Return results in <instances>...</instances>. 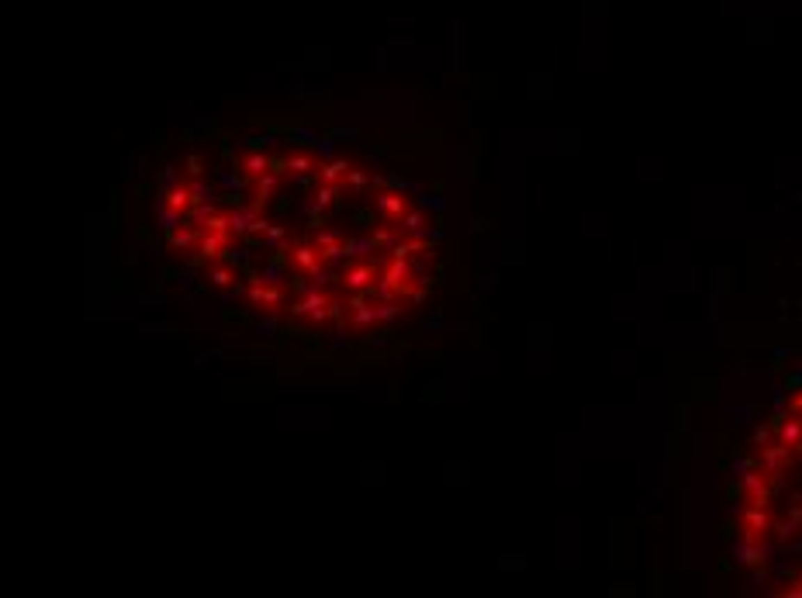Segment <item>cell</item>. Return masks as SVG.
Here are the masks:
<instances>
[{"mask_svg":"<svg viewBox=\"0 0 802 598\" xmlns=\"http://www.w3.org/2000/svg\"><path fill=\"white\" fill-rule=\"evenodd\" d=\"M339 311H343V304L339 301H332L325 291H308L301 301H294L291 304V318H304V322H311V325H322V322H329V318H339Z\"/></svg>","mask_w":802,"mask_h":598,"instance_id":"1","label":"cell"},{"mask_svg":"<svg viewBox=\"0 0 802 598\" xmlns=\"http://www.w3.org/2000/svg\"><path fill=\"white\" fill-rule=\"evenodd\" d=\"M246 301L263 315H281L288 304V294H284V284H267L256 274H249L246 277Z\"/></svg>","mask_w":802,"mask_h":598,"instance_id":"2","label":"cell"},{"mask_svg":"<svg viewBox=\"0 0 802 598\" xmlns=\"http://www.w3.org/2000/svg\"><path fill=\"white\" fill-rule=\"evenodd\" d=\"M377 277H381V267H377V263H370V260H356V263H349V267L339 274V284H343L346 291L360 294V291H374Z\"/></svg>","mask_w":802,"mask_h":598,"instance_id":"3","label":"cell"},{"mask_svg":"<svg viewBox=\"0 0 802 598\" xmlns=\"http://www.w3.org/2000/svg\"><path fill=\"white\" fill-rule=\"evenodd\" d=\"M288 260H291V267L298 270V274H304V277H315L325 263H322V249L315 246V242H298V246H291L288 249Z\"/></svg>","mask_w":802,"mask_h":598,"instance_id":"4","label":"cell"},{"mask_svg":"<svg viewBox=\"0 0 802 598\" xmlns=\"http://www.w3.org/2000/svg\"><path fill=\"white\" fill-rule=\"evenodd\" d=\"M228 242H232V232H207L200 228V242H198V263H218L225 253H228Z\"/></svg>","mask_w":802,"mask_h":598,"instance_id":"5","label":"cell"},{"mask_svg":"<svg viewBox=\"0 0 802 598\" xmlns=\"http://www.w3.org/2000/svg\"><path fill=\"white\" fill-rule=\"evenodd\" d=\"M374 207H377V214H381L384 221L398 225L401 214L408 211V198H401V191H377V194H374Z\"/></svg>","mask_w":802,"mask_h":598,"instance_id":"6","label":"cell"},{"mask_svg":"<svg viewBox=\"0 0 802 598\" xmlns=\"http://www.w3.org/2000/svg\"><path fill=\"white\" fill-rule=\"evenodd\" d=\"M277 187H281V170L274 166L270 173L256 177V187H253V200H249V204H253L256 211H263V207L270 204V198L277 194Z\"/></svg>","mask_w":802,"mask_h":598,"instance_id":"7","label":"cell"},{"mask_svg":"<svg viewBox=\"0 0 802 598\" xmlns=\"http://www.w3.org/2000/svg\"><path fill=\"white\" fill-rule=\"evenodd\" d=\"M363 294H367V291L353 294L349 304H346V308H349V322H353L356 329H367V325H374V322H377V304H370Z\"/></svg>","mask_w":802,"mask_h":598,"instance_id":"8","label":"cell"},{"mask_svg":"<svg viewBox=\"0 0 802 598\" xmlns=\"http://www.w3.org/2000/svg\"><path fill=\"white\" fill-rule=\"evenodd\" d=\"M170 249H177V253H194L198 249V242H200V228L191 221V225H177V228H170Z\"/></svg>","mask_w":802,"mask_h":598,"instance_id":"9","label":"cell"},{"mask_svg":"<svg viewBox=\"0 0 802 598\" xmlns=\"http://www.w3.org/2000/svg\"><path fill=\"white\" fill-rule=\"evenodd\" d=\"M349 166L353 163H346V159H325L315 170V184H343L346 173H349Z\"/></svg>","mask_w":802,"mask_h":598,"instance_id":"10","label":"cell"},{"mask_svg":"<svg viewBox=\"0 0 802 598\" xmlns=\"http://www.w3.org/2000/svg\"><path fill=\"white\" fill-rule=\"evenodd\" d=\"M315 170H318L315 152H291V156L284 159V173H291V177H308V173H315Z\"/></svg>","mask_w":802,"mask_h":598,"instance_id":"11","label":"cell"},{"mask_svg":"<svg viewBox=\"0 0 802 598\" xmlns=\"http://www.w3.org/2000/svg\"><path fill=\"white\" fill-rule=\"evenodd\" d=\"M163 200H166L170 207H177V211H184V214H191V207L198 204V200H194V194H191V187H187V184H177V187H170V191L163 194Z\"/></svg>","mask_w":802,"mask_h":598,"instance_id":"12","label":"cell"},{"mask_svg":"<svg viewBox=\"0 0 802 598\" xmlns=\"http://www.w3.org/2000/svg\"><path fill=\"white\" fill-rule=\"evenodd\" d=\"M277 163L267 156V152H249V156H242V170H246V177H263V173H270Z\"/></svg>","mask_w":802,"mask_h":598,"instance_id":"13","label":"cell"},{"mask_svg":"<svg viewBox=\"0 0 802 598\" xmlns=\"http://www.w3.org/2000/svg\"><path fill=\"white\" fill-rule=\"evenodd\" d=\"M374 249H377V239H374V235H349V239H346L349 260H363V256L374 253Z\"/></svg>","mask_w":802,"mask_h":598,"instance_id":"14","label":"cell"},{"mask_svg":"<svg viewBox=\"0 0 802 598\" xmlns=\"http://www.w3.org/2000/svg\"><path fill=\"white\" fill-rule=\"evenodd\" d=\"M207 284H211V288H232V284H235V267L207 263Z\"/></svg>","mask_w":802,"mask_h":598,"instance_id":"15","label":"cell"},{"mask_svg":"<svg viewBox=\"0 0 802 598\" xmlns=\"http://www.w3.org/2000/svg\"><path fill=\"white\" fill-rule=\"evenodd\" d=\"M228 214V228H232V235H249V221H253V214L246 211V204L242 207H232V211H225Z\"/></svg>","mask_w":802,"mask_h":598,"instance_id":"16","label":"cell"},{"mask_svg":"<svg viewBox=\"0 0 802 598\" xmlns=\"http://www.w3.org/2000/svg\"><path fill=\"white\" fill-rule=\"evenodd\" d=\"M398 228L404 232V235H415V232H422V228H425V211H418V207H408V211L401 214Z\"/></svg>","mask_w":802,"mask_h":598,"instance_id":"17","label":"cell"},{"mask_svg":"<svg viewBox=\"0 0 802 598\" xmlns=\"http://www.w3.org/2000/svg\"><path fill=\"white\" fill-rule=\"evenodd\" d=\"M291 263V260H288ZM288 263L281 260V263H263V270H256V277L260 281H267V284H284L288 281Z\"/></svg>","mask_w":802,"mask_h":598,"instance_id":"18","label":"cell"},{"mask_svg":"<svg viewBox=\"0 0 802 598\" xmlns=\"http://www.w3.org/2000/svg\"><path fill=\"white\" fill-rule=\"evenodd\" d=\"M401 235H404V232H401L398 225H391V221H384V225L374 232V239H377V246H381V249H395Z\"/></svg>","mask_w":802,"mask_h":598,"instance_id":"19","label":"cell"},{"mask_svg":"<svg viewBox=\"0 0 802 598\" xmlns=\"http://www.w3.org/2000/svg\"><path fill=\"white\" fill-rule=\"evenodd\" d=\"M343 187H349L353 194H360V191H367V187H370V177H367V173H363L360 166H349V173H346Z\"/></svg>","mask_w":802,"mask_h":598,"instance_id":"20","label":"cell"},{"mask_svg":"<svg viewBox=\"0 0 802 598\" xmlns=\"http://www.w3.org/2000/svg\"><path fill=\"white\" fill-rule=\"evenodd\" d=\"M343 260H349L346 242H336V246H325V249H322V263H325V267H339Z\"/></svg>","mask_w":802,"mask_h":598,"instance_id":"21","label":"cell"},{"mask_svg":"<svg viewBox=\"0 0 802 598\" xmlns=\"http://www.w3.org/2000/svg\"><path fill=\"white\" fill-rule=\"evenodd\" d=\"M311 242H315L318 249H325V246H336V242H343V232H339V228H315Z\"/></svg>","mask_w":802,"mask_h":598,"instance_id":"22","label":"cell"},{"mask_svg":"<svg viewBox=\"0 0 802 598\" xmlns=\"http://www.w3.org/2000/svg\"><path fill=\"white\" fill-rule=\"evenodd\" d=\"M401 311H404V308H401L398 298H395V301H377V322H384V325H388V322H395Z\"/></svg>","mask_w":802,"mask_h":598,"instance_id":"23","label":"cell"},{"mask_svg":"<svg viewBox=\"0 0 802 598\" xmlns=\"http://www.w3.org/2000/svg\"><path fill=\"white\" fill-rule=\"evenodd\" d=\"M187 187H191V194H194V200H198V204H204V200H214V198H218V191H214L211 184H204L200 177H194V180H191Z\"/></svg>","mask_w":802,"mask_h":598,"instance_id":"24","label":"cell"},{"mask_svg":"<svg viewBox=\"0 0 802 598\" xmlns=\"http://www.w3.org/2000/svg\"><path fill=\"white\" fill-rule=\"evenodd\" d=\"M180 218H184V211L170 207L166 200L159 204V221H163V228H166V232H170V228H177V225H180Z\"/></svg>","mask_w":802,"mask_h":598,"instance_id":"25","label":"cell"},{"mask_svg":"<svg viewBox=\"0 0 802 598\" xmlns=\"http://www.w3.org/2000/svg\"><path fill=\"white\" fill-rule=\"evenodd\" d=\"M284 239H288L284 225H270L267 235H263V246H267V249H284Z\"/></svg>","mask_w":802,"mask_h":598,"instance_id":"26","label":"cell"},{"mask_svg":"<svg viewBox=\"0 0 802 598\" xmlns=\"http://www.w3.org/2000/svg\"><path fill=\"white\" fill-rule=\"evenodd\" d=\"M332 149H336V142H332V139H315V142H311V152H315V156H322V163H325V159H336V156H332Z\"/></svg>","mask_w":802,"mask_h":598,"instance_id":"27","label":"cell"},{"mask_svg":"<svg viewBox=\"0 0 802 598\" xmlns=\"http://www.w3.org/2000/svg\"><path fill=\"white\" fill-rule=\"evenodd\" d=\"M218 187H225V191H232V194H235V191H239V180H235L228 170H218Z\"/></svg>","mask_w":802,"mask_h":598,"instance_id":"28","label":"cell"},{"mask_svg":"<svg viewBox=\"0 0 802 598\" xmlns=\"http://www.w3.org/2000/svg\"><path fill=\"white\" fill-rule=\"evenodd\" d=\"M228 263H232V267H246V263H249V249H242V246H239V249H228Z\"/></svg>","mask_w":802,"mask_h":598,"instance_id":"29","label":"cell"},{"mask_svg":"<svg viewBox=\"0 0 802 598\" xmlns=\"http://www.w3.org/2000/svg\"><path fill=\"white\" fill-rule=\"evenodd\" d=\"M256 332H260V336H274V332H277V315H267V318H260Z\"/></svg>","mask_w":802,"mask_h":598,"instance_id":"30","label":"cell"},{"mask_svg":"<svg viewBox=\"0 0 802 598\" xmlns=\"http://www.w3.org/2000/svg\"><path fill=\"white\" fill-rule=\"evenodd\" d=\"M267 228H270V221H267L263 214H256V218L249 221V235H267Z\"/></svg>","mask_w":802,"mask_h":598,"instance_id":"31","label":"cell"},{"mask_svg":"<svg viewBox=\"0 0 802 598\" xmlns=\"http://www.w3.org/2000/svg\"><path fill=\"white\" fill-rule=\"evenodd\" d=\"M159 180H163V187H166V191H170V187H177V166H173V163H170V166H163V177H159Z\"/></svg>","mask_w":802,"mask_h":598,"instance_id":"32","label":"cell"},{"mask_svg":"<svg viewBox=\"0 0 802 598\" xmlns=\"http://www.w3.org/2000/svg\"><path fill=\"white\" fill-rule=\"evenodd\" d=\"M187 170H191V177H200L204 173V159L200 156H187Z\"/></svg>","mask_w":802,"mask_h":598,"instance_id":"33","label":"cell"}]
</instances>
